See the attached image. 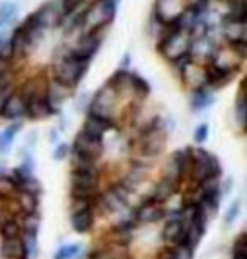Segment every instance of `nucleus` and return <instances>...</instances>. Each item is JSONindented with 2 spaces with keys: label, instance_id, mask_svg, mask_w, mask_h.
Wrapping results in <instances>:
<instances>
[{
  "label": "nucleus",
  "instance_id": "obj_1",
  "mask_svg": "<svg viewBox=\"0 0 247 259\" xmlns=\"http://www.w3.org/2000/svg\"><path fill=\"white\" fill-rule=\"evenodd\" d=\"M88 68L90 63L81 61L73 55H70L66 51V48L63 46L55 55V58H53L50 66V76L60 83V85L66 87L70 90H75L85 78Z\"/></svg>",
  "mask_w": 247,
  "mask_h": 259
},
{
  "label": "nucleus",
  "instance_id": "obj_2",
  "mask_svg": "<svg viewBox=\"0 0 247 259\" xmlns=\"http://www.w3.org/2000/svg\"><path fill=\"white\" fill-rule=\"evenodd\" d=\"M191 154V168L188 173V178L191 180L193 185L203 183L208 178H220L222 166L220 161L210 154L203 148H190Z\"/></svg>",
  "mask_w": 247,
  "mask_h": 259
},
{
  "label": "nucleus",
  "instance_id": "obj_3",
  "mask_svg": "<svg viewBox=\"0 0 247 259\" xmlns=\"http://www.w3.org/2000/svg\"><path fill=\"white\" fill-rule=\"evenodd\" d=\"M119 95L115 94L112 87H109L105 83L102 89L93 95V99L90 100L88 109H86V115L96 117V119L112 122L117 125V104H119Z\"/></svg>",
  "mask_w": 247,
  "mask_h": 259
},
{
  "label": "nucleus",
  "instance_id": "obj_4",
  "mask_svg": "<svg viewBox=\"0 0 247 259\" xmlns=\"http://www.w3.org/2000/svg\"><path fill=\"white\" fill-rule=\"evenodd\" d=\"M190 48V36L186 32H174V34H163L156 41V50L168 63L174 58L185 55Z\"/></svg>",
  "mask_w": 247,
  "mask_h": 259
},
{
  "label": "nucleus",
  "instance_id": "obj_5",
  "mask_svg": "<svg viewBox=\"0 0 247 259\" xmlns=\"http://www.w3.org/2000/svg\"><path fill=\"white\" fill-rule=\"evenodd\" d=\"M9 42H11V46H12L14 61L21 63V65H24V63L31 58L32 51L36 50V48L32 46V42H31V39H29L27 32L24 31L21 24L14 27V31L9 34Z\"/></svg>",
  "mask_w": 247,
  "mask_h": 259
},
{
  "label": "nucleus",
  "instance_id": "obj_6",
  "mask_svg": "<svg viewBox=\"0 0 247 259\" xmlns=\"http://www.w3.org/2000/svg\"><path fill=\"white\" fill-rule=\"evenodd\" d=\"M70 149L81 154V156H86V158L98 161L102 158V154H104L105 146H104V139L91 138V136L80 131V133L75 136V141H73V144H71Z\"/></svg>",
  "mask_w": 247,
  "mask_h": 259
},
{
  "label": "nucleus",
  "instance_id": "obj_7",
  "mask_svg": "<svg viewBox=\"0 0 247 259\" xmlns=\"http://www.w3.org/2000/svg\"><path fill=\"white\" fill-rule=\"evenodd\" d=\"M164 213H166V208H164L161 203H156L149 197L135 208L132 221L135 224H140V226H146V224H154V222L163 221Z\"/></svg>",
  "mask_w": 247,
  "mask_h": 259
},
{
  "label": "nucleus",
  "instance_id": "obj_8",
  "mask_svg": "<svg viewBox=\"0 0 247 259\" xmlns=\"http://www.w3.org/2000/svg\"><path fill=\"white\" fill-rule=\"evenodd\" d=\"M39 17L41 24L44 26V29L47 32L50 31H55L60 26V21L63 17V11H61V6H60V0H47L42 6H39L34 11Z\"/></svg>",
  "mask_w": 247,
  "mask_h": 259
},
{
  "label": "nucleus",
  "instance_id": "obj_9",
  "mask_svg": "<svg viewBox=\"0 0 247 259\" xmlns=\"http://www.w3.org/2000/svg\"><path fill=\"white\" fill-rule=\"evenodd\" d=\"M73 94V90L66 89V87L60 85L58 81L53 80L51 76H47V85H46V100L50 104L53 114L58 115L61 112L63 104L66 102V99Z\"/></svg>",
  "mask_w": 247,
  "mask_h": 259
},
{
  "label": "nucleus",
  "instance_id": "obj_10",
  "mask_svg": "<svg viewBox=\"0 0 247 259\" xmlns=\"http://www.w3.org/2000/svg\"><path fill=\"white\" fill-rule=\"evenodd\" d=\"M51 115L55 114H53L51 107L46 100V94L34 95L26 100V119L41 120V119H47Z\"/></svg>",
  "mask_w": 247,
  "mask_h": 259
},
{
  "label": "nucleus",
  "instance_id": "obj_11",
  "mask_svg": "<svg viewBox=\"0 0 247 259\" xmlns=\"http://www.w3.org/2000/svg\"><path fill=\"white\" fill-rule=\"evenodd\" d=\"M0 117L7 120H12V122L26 119V100H24V97L21 95V92L17 89L9 97L7 104L4 105L2 112H0Z\"/></svg>",
  "mask_w": 247,
  "mask_h": 259
},
{
  "label": "nucleus",
  "instance_id": "obj_12",
  "mask_svg": "<svg viewBox=\"0 0 247 259\" xmlns=\"http://www.w3.org/2000/svg\"><path fill=\"white\" fill-rule=\"evenodd\" d=\"M235 75H237V73L222 70V68L215 66V65H207V66H205V80H207V87H208V89H210L212 92L227 87V85H229V83L235 78Z\"/></svg>",
  "mask_w": 247,
  "mask_h": 259
},
{
  "label": "nucleus",
  "instance_id": "obj_13",
  "mask_svg": "<svg viewBox=\"0 0 247 259\" xmlns=\"http://www.w3.org/2000/svg\"><path fill=\"white\" fill-rule=\"evenodd\" d=\"M161 237L168 247L183 246V244L186 246V227H183V224L178 221H166Z\"/></svg>",
  "mask_w": 247,
  "mask_h": 259
},
{
  "label": "nucleus",
  "instance_id": "obj_14",
  "mask_svg": "<svg viewBox=\"0 0 247 259\" xmlns=\"http://www.w3.org/2000/svg\"><path fill=\"white\" fill-rule=\"evenodd\" d=\"M180 80L190 89V92L203 89V87H207L205 66H200V65H196V63H190V65L185 68V71L180 75Z\"/></svg>",
  "mask_w": 247,
  "mask_h": 259
},
{
  "label": "nucleus",
  "instance_id": "obj_15",
  "mask_svg": "<svg viewBox=\"0 0 247 259\" xmlns=\"http://www.w3.org/2000/svg\"><path fill=\"white\" fill-rule=\"evenodd\" d=\"M22 26L24 31L27 32V36L29 39H31V42H32V46L34 48H37L41 45V41L44 39V36L47 34V31L44 29V26L41 24L39 21V17H37V14L36 12H32V14H29V16L24 19L22 22H19Z\"/></svg>",
  "mask_w": 247,
  "mask_h": 259
},
{
  "label": "nucleus",
  "instance_id": "obj_16",
  "mask_svg": "<svg viewBox=\"0 0 247 259\" xmlns=\"http://www.w3.org/2000/svg\"><path fill=\"white\" fill-rule=\"evenodd\" d=\"M115 127L117 125L112 124V122L86 115V119L83 122V127H81V133L88 134V136H91V138H96V139H104V136L107 134L110 129H115Z\"/></svg>",
  "mask_w": 247,
  "mask_h": 259
},
{
  "label": "nucleus",
  "instance_id": "obj_17",
  "mask_svg": "<svg viewBox=\"0 0 247 259\" xmlns=\"http://www.w3.org/2000/svg\"><path fill=\"white\" fill-rule=\"evenodd\" d=\"M70 158H71V171L100 177V168H98V161L96 159L86 158V156H81L71 149H70Z\"/></svg>",
  "mask_w": 247,
  "mask_h": 259
},
{
  "label": "nucleus",
  "instance_id": "obj_18",
  "mask_svg": "<svg viewBox=\"0 0 247 259\" xmlns=\"http://www.w3.org/2000/svg\"><path fill=\"white\" fill-rule=\"evenodd\" d=\"M147 171H149L147 166L140 164L137 161H132V166H130V169L125 173V177L120 180V183H122L124 187H127L130 192H134V190L146 180Z\"/></svg>",
  "mask_w": 247,
  "mask_h": 259
},
{
  "label": "nucleus",
  "instance_id": "obj_19",
  "mask_svg": "<svg viewBox=\"0 0 247 259\" xmlns=\"http://www.w3.org/2000/svg\"><path fill=\"white\" fill-rule=\"evenodd\" d=\"M178 190H180V183H174V182H169V180L161 178L156 183V187H154L153 193H151V198L156 203H161L163 205L164 202L171 200L174 195H176Z\"/></svg>",
  "mask_w": 247,
  "mask_h": 259
},
{
  "label": "nucleus",
  "instance_id": "obj_20",
  "mask_svg": "<svg viewBox=\"0 0 247 259\" xmlns=\"http://www.w3.org/2000/svg\"><path fill=\"white\" fill-rule=\"evenodd\" d=\"M214 102H215L214 92L208 89V87H203V89H198V90L191 92L190 109L193 112H202V110L208 109L210 105H214Z\"/></svg>",
  "mask_w": 247,
  "mask_h": 259
},
{
  "label": "nucleus",
  "instance_id": "obj_21",
  "mask_svg": "<svg viewBox=\"0 0 247 259\" xmlns=\"http://www.w3.org/2000/svg\"><path fill=\"white\" fill-rule=\"evenodd\" d=\"M0 256L4 259H26L22 239H2V242H0Z\"/></svg>",
  "mask_w": 247,
  "mask_h": 259
},
{
  "label": "nucleus",
  "instance_id": "obj_22",
  "mask_svg": "<svg viewBox=\"0 0 247 259\" xmlns=\"http://www.w3.org/2000/svg\"><path fill=\"white\" fill-rule=\"evenodd\" d=\"M21 129H22V120H16L7 129H4V133H0V154H7L11 151L14 139H16V136Z\"/></svg>",
  "mask_w": 247,
  "mask_h": 259
},
{
  "label": "nucleus",
  "instance_id": "obj_23",
  "mask_svg": "<svg viewBox=\"0 0 247 259\" xmlns=\"http://www.w3.org/2000/svg\"><path fill=\"white\" fill-rule=\"evenodd\" d=\"M169 158H171V159H173V163L178 166L181 178H186V177H188V173H190V168H191V154H190V148L176 149L171 156H169Z\"/></svg>",
  "mask_w": 247,
  "mask_h": 259
},
{
  "label": "nucleus",
  "instance_id": "obj_24",
  "mask_svg": "<svg viewBox=\"0 0 247 259\" xmlns=\"http://www.w3.org/2000/svg\"><path fill=\"white\" fill-rule=\"evenodd\" d=\"M16 205H17V210L21 213L37 212V205H39V202H37V195L19 192L17 197H16Z\"/></svg>",
  "mask_w": 247,
  "mask_h": 259
},
{
  "label": "nucleus",
  "instance_id": "obj_25",
  "mask_svg": "<svg viewBox=\"0 0 247 259\" xmlns=\"http://www.w3.org/2000/svg\"><path fill=\"white\" fill-rule=\"evenodd\" d=\"M71 227H73L76 232L86 234L93 227V212L90 210V212L73 213L71 215Z\"/></svg>",
  "mask_w": 247,
  "mask_h": 259
},
{
  "label": "nucleus",
  "instance_id": "obj_26",
  "mask_svg": "<svg viewBox=\"0 0 247 259\" xmlns=\"http://www.w3.org/2000/svg\"><path fill=\"white\" fill-rule=\"evenodd\" d=\"M98 203L104 207L105 212H109V213H117L120 210L125 208V203L120 202L110 190H107V192H104V193H98Z\"/></svg>",
  "mask_w": 247,
  "mask_h": 259
},
{
  "label": "nucleus",
  "instance_id": "obj_27",
  "mask_svg": "<svg viewBox=\"0 0 247 259\" xmlns=\"http://www.w3.org/2000/svg\"><path fill=\"white\" fill-rule=\"evenodd\" d=\"M19 226H21V231L26 234H32V236H37V231H39L41 226V217L37 212L32 213H21V221H17Z\"/></svg>",
  "mask_w": 247,
  "mask_h": 259
},
{
  "label": "nucleus",
  "instance_id": "obj_28",
  "mask_svg": "<svg viewBox=\"0 0 247 259\" xmlns=\"http://www.w3.org/2000/svg\"><path fill=\"white\" fill-rule=\"evenodd\" d=\"M19 16V6L14 2L0 4V29H6L9 24H12Z\"/></svg>",
  "mask_w": 247,
  "mask_h": 259
},
{
  "label": "nucleus",
  "instance_id": "obj_29",
  "mask_svg": "<svg viewBox=\"0 0 247 259\" xmlns=\"http://www.w3.org/2000/svg\"><path fill=\"white\" fill-rule=\"evenodd\" d=\"M151 94V85L147 83L146 78H142L137 73H134L132 76V95L135 100H144L147 99Z\"/></svg>",
  "mask_w": 247,
  "mask_h": 259
},
{
  "label": "nucleus",
  "instance_id": "obj_30",
  "mask_svg": "<svg viewBox=\"0 0 247 259\" xmlns=\"http://www.w3.org/2000/svg\"><path fill=\"white\" fill-rule=\"evenodd\" d=\"M21 226H19L17 219H6V221L0 222V237L2 239H16L21 237Z\"/></svg>",
  "mask_w": 247,
  "mask_h": 259
},
{
  "label": "nucleus",
  "instance_id": "obj_31",
  "mask_svg": "<svg viewBox=\"0 0 247 259\" xmlns=\"http://www.w3.org/2000/svg\"><path fill=\"white\" fill-rule=\"evenodd\" d=\"M17 193L19 192H17L16 185L12 183L11 177L2 175V177H0V200H2V202H12V200H16Z\"/></svg>",
  "mask_w": 247,
  "mask_h": 259
},
{
  "label": "nucleus",
  "instance_id": "obj_32",
  "mask_svg": "<svg viewBox=\"0 0 247 259\" xmlns=\"http://www.w3.org/2000/svg\"><path fill=\"white\" fill-rule=\"evenodd\" d=\"M234 114H235L237 122H239L240 129H244V127H245V119H247V105H245V99H244V90H242V89L239 90V95H237Z\"/></svg>",
  "mask_w": 247,
  "mask_h": 259
},
{
  "label": "nucleus",
  "instance_id": "obj_33",
  "mask_svg": "<svg viewBox=\"0 0 247 259\" xmlns=\"http://www.w3.org/2000/svg\"><path fill=\"white\" fill-rule=\"evenodd\" d=\"M21 239H22L24 252H26V259H36L37 257V236L22 232Z\"/></svg>",
  "mask_w": 247,
  "mask_h": 259
},
{
  "label": "nucleus",
  "instance_id": "obj_34",
  "mask_svg": "<svg viewBox=\"0 0 247 259\" xmlns=\"http://www.w3.org/2000/svg\"><path fill=\"white\" fill-rule=\"evenodd\" d=\"M95 200L96 198H71L70 203V212L73 213H80V212H93L95 207Z\"/></svg>",
  "mask_w": 247,
  "mask_h": 259
},
{
  "label": "nucleus",
  "instance_id": "obj_35",
  "mask_svg": "<svg viewBox=\"0 0 247 259\" xmlns=\"http://www.w3.org/2000/svg\"><path fill=\"white\" fill-rule=\"evenodd\" d=\"M16 188L17 192H24V193H32V195L41 193V185L34 177H26L24 180H21Z\"/></svg>",
  "mask_w": 247,
  "mask_h": 259
},
{
  "label": "nucleus",
  "instance_id": "obj_36",
  "mask_svg": "<svg viewBox=\"0 0 247 259\" xmlns=\"http://www.w3.org/2000/svg\"><path fill=\"white\" fill-rule=\"evenodd\" d=\"M190 63H193L190 53H185V55H181V56H178V58H174V60L169 61V68H171V71L174 73V75L180 78V75L185 71V68L190 65Z\"/></svg>",
  "mask_w": 247,
  "mask_h": 259
},
{
  "label": "nucleus",
  "instance_id": "obj_37",
  "mask_svg": "<svg viewBox=\"0 0 247 259\" xmlns=\"http://www.w3.org/2000/svg\"><path fill=\"white\" fill-rule=\"evenodd\" d=\"M163 178L164 180H169V182H174V183H180L181 185V175H180V169H178V166L173 163V159L169 158L168 163L164 164L163 168Z\"/></svg>",
  "mask_w": 247,
  "mask_h": 259
},
{
  "label": "nucleus",
  "instance_id": "obj_38",
  "mask_svg": "<svg viewBox=\"0 0 247 259\" xmlns=\"http://www.w3.org/2000/svg\"><path fill=\"white\" fill-rule=\"evenodd\" d=\"M81 246L80 244H70V246H63L60 247V251L55 254L53 259H73L80 254Z\"/></svg>",
  "mask_w": 247,
  "mask_h": 259
},
{
  "label": "nucleus",
  "instance_id": "obj_39",
  "mask_svg": "<svg viewBox=\"0 0 247 259\" xmlns=\"http://www.w3.org/2000/svg\"><path fill=\"white\" fill-rule=\"evenodd\" d=\"M193 249L188 246H173L169 247V254H171V259H193Z\"/></svg>",
  "mask_w": 247,
  "mask_h": 259
},
{
  "label": "nucleus",
  "instance_id": "obj_40",
  "mask_svg": "<svg viewBox=\"0 0 247 259\" xmlns=\"http://www.w3.org/2000/svg\"><path fill=\"white\" fill-rule=\"evenodd\" d=\"M109 190L115 195V197H117V198L120 200V202H124L125 205L129 203V197H130V193H132V192H130V190H129L127 187H124V185L120 183V182L114 183V185H110V188H109Z\"/></svg>",
  "mask_w": 247,
  "mask_h": 259
},
{
  "label": "nucleus",
  "instance_id": "obj_41",
  "mask_svg": "<svg viewBox=\"0 0 247 259\" xmlns=\"http://www.w3.org/2000/svg\"><path fill=\"white\" fill-rule=\"evenodd\" d=\"M239 212H240V202H239V200H235V202H232V205L229 207V210H227V213H225V217H224V222H225L227 227L234 224V221L237 219Z\"/></svg>",
  "mask_w": 247,
  "mask_h": 259
},
{
  "label": "nucleus",
  "instance_id": "obj_42",
  "mask_svg": "<svg viewBox=\"0 0 247 259\" xmlns=\"http://www.w3.org/2000/svg\"><path fill=\"white\" fill-rule=\"evenodd\" d=\"M60 6L63 14H70L81 6H88V4H86V0H60Z\"/></svg>",
  "mask_w": 247,
  "mask_h": 259
},
{
  "label": "nucleus",
  "instance_id": "obj_43",
  "mask_svg": "<svg viewBox=\"0 0 247 259\" xmlns=\"http://www.w3.org/2000/svg\"><path fill=\"white\" fill-rule=\"evenodd\" d=\"M208 131H210L208 124H200V125L196 127L195 133H193V138H195L196 144H203L208 139Z\"/></svg>",
  "mask_w": 247,
  "mask_h": 259
},
{
  "label": "nucleus",
  "instance_id": "obj_44",
  "mask_svg": "<svg viewBox=\"0 0 247 259\" xmlns=\"http://www.w3.org/2000/svg\"><path fill=\"white\" fill-rule=\"evenodd\" d=\"M70 156V146L65 144V143H60L55 148V153H53V158H55L56 161H61Z\"/></svg>",
  "mask_w": 247,
  "mask_h": 259
},
{
  "label": "nucleus",
  "instance_id": "obj_45",
  "mask_svg": "<svg viewBox=\"0 0 247 259\" xmlns=\"http://www.w3.org/2000/svg\"><path fill=\"white\" fill-rule=\"evenodd\" d=\"M232 252H247V236H245V232H242L240 236L234 241Z\"/></svg>",
  "mask_w": 247,
  "mask_h": 259
},
{
  "label": "nucleus",
  "instance_id": "obj_46",
  "mask_svg": "<svg viewBox=\"0 0 247 259\" xmlns=\"http://www.w3.org/2000/svg\"><path fill=\"white\" fill-rule=\"evenodd\" d=\"M17 87L14 85V87H7V89H4V90H0V112H2L4 109V105L7 104V100H9V97H11L14 92H16Z\"/></svg>",
  "mask_w": 247,
  "mask_h": 259
},
{
  "label": "nucleus",
  "instance_id": "obj_47",
  "mask_svg": "<svg viewBox=\"0 0 247 259\" xmlns=\"http://www.w3.org/2000/svg\"><path fill=\"white\" fill-rule=\"evenodd\" d=\"M0 56L6 58V60H14L12 46H11V42H9V39H7V41H4L2 45H0Z\"/></svg>",
  "mask_w": 247,
  "mask_h": 259
},
{
  "label": "nucleus",
  "instance_id": "obj_48",
  "mask_svg": "<svg viewBox=\"0 0 247 259\" xmlns=\"http://www.w3.org/2000/svg\"><path fill=\"white\" fill-rule=\"evenodd\" d=\"M130 61H132V56H130V53H125V55L122 56V60H120L119 68H120V70H129Z\"/></svg>",
  "mask_w": 247,
  "mask_h": 259
},
{
  "label": "nucleus",
  "instance_id": "obj_49",
  "mask_svg": "<svg viewBox=\"0 0 247 259\" xmlns=\"http://www.w3.org/2000/svg\"><path fill=\"white\" fill-rule=\"evenodd\" d=\"M158 259H171V254H169V247H164L161 254H159Z\"/></svg>",
  "mask_w": 247,
  "mask_h": 259
},
{
  "label": "nucleus",
  "instance_id": "obj_50",
  "mask_svg": "<svg viewBox=\"0 0 247 259\" xmlns=\"http://www.w3.org/2000/svg\"><path fill=\"white\" fill-rule=\"evenodd\" d=\"M232 259H247V252H232Z\"/></svg>",
  "mask_w": 247,
  "mask_h": 259
}]
</instances>
